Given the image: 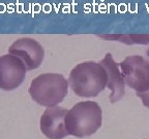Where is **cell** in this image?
Instances as JSON below:
<instances>
[{
  "mask_svg": "<svg viewBox=\"0 0 149 139\" xmlns=\"http://www.w3.org/2000/svg\"><path fill=\"white\" fill-rule=\"evenodd\" d=\"M120 38L125 43H149V35H120Z\"/></svg>",
  "mask_w": 149,
  "mask_h": 139,
  "instance_id": "9",
  "label": "cell"
},
{
  "mask_svg": "<svg viewBox=\"0 0 149 139\" xmlns=\"http://www.w3.org/2000/svg\"><path fill=\"white\" fill-rule=\"evenodd\" d=\"M100 63L105 67L107 72V87L112 92L110 95V101L112 103L119 101L125 94V83L121 73L119 63L114 60L111 53L106 54Z\"/></svg>",
  "mask_w": 149,
  "mask_h": 139,
  "instance_id": "8",
  "label": "cell"
},
{
  "mask_svg": "<svg viewBox=\"0 0 149 139\" xmlns=\"http://www.w3.org/2000/svg\"><path fill=\"white\" fill-rule=\"evenodd\" d=\"M25 64L21 59L6 54L0 57V89L14 90L18 88L26 76Z\"/></svg>",
  "mask_w": 149,
  "mask_h": 139,
  "instance_id": "5",
  "label": "cell"
},
{
  "mask_svg": "<svg viewBox=\"0 0 149 139\" xmlns=\"http://www.w3.org/2000/svg\"><path fill=\"white\" fill-rule=\"evenodd\" d=\"M6 5L4 3H0V14H3V12H6Z\"/></svg>",
  "mask_w": 149,
  "mask_h": 139,
  "instance_id": "11",
  "label": "cell"
},
{
  "mask_svg": "<svg viewBox=\"0 0 149 139\" xmlns=\"http://www.w3.org/2000/svg\"><path fill=\"white\" fill-rule=\"evenodd\" d=\"M137 96L141 98L143 104L149 108V90L144 91V92H137Z\"/></svg>",
  "mask_w": 149,
  "mask_h": 139,
  "instance_id": "10",
  "label": "cell"
},
{
  "mask_svg": "<svg viewBox=\"0 0 149 139\" xmlns=\"http://www.w3.org/2000/svg\"><path fill=\"white\" fill-rule=\"evenodd\" d=\"M7 7H8V12H14V8H13V7H14V4H13V3H10V4L7 5Z\"/></svg>",
  "mask_w": 149,
  "mask_h": 139,
  "instance_id": "12",
  "label": "cell"
},
{
  "mask_svg": "<svg viewBox=\"0 0 149 139\" xmlns=\"http://www.w3.org/2000/svg\"><path fill=\"white\" fill-rule=\"evenodd\" d=\"M68 109L60 106L47 107L40 116V130L50 139H61L68 136L65 118Z\"/></svg>",
  "mask_w": 149,
  "mask_h": 139,
  "instance_id": "7",
  "label": "cell"
},
{
  "mask_svg": "<svg viewBox=\"0 0 149 139\" xmlns=\"http://www.w3.org/2000/svg\"><path fill=\"white\" fill-rule=\"evenodd\" d=\"M68 83L78 96L94 97L107 87V72L100 63L85 61L70 70Z\"/></svg>",
  "mask_w": 149,
  "mask_h": 139,
  "instance_id": "1",
  "label": "cell"
},
{
  "mask_svg": "<svg viewBox=\"0 0 149 139\" xmlns=\"http://www.w3.org/2000/svg\"><path fill=\"white\" fill-rule=\"evenodd\" d=\"M102 110L97 102L81 101L68 111L65 126L68 135L76 137L89 136L102 126Z\"/></svg>",
  "mask_w": 149,
  "mask_h": 139,
  "instance_id": "2",
  "label": "cell"
},
{
  "mask_svg": "<svg viewBox=\"0 0 149 139\" xmlns=\"http://www.w3.org/2000/svg\"><path fill=\"white\" fill-rule=\"evenodd\" d=\"M8 52L21 59L27 70L40 67L45 57L44 46L37 40L30 37H22L17 39L9 46Z\"/></svg>",
  "mask_w": 149,
  "mask_h": 139,
  "instance_id": "6",
  "label": "cell"
},
{
  "mask_svg": "<svg viewBox=\"0 0 149 139\" xmlns=\"http://www.w3.org/2000/svg\"><path fill=\"white\" fill-rule=\"evenodd\" d=\"M124 83L136 92L149 90V60L143 56H127L119 63Z\"/></svg>",
  "mask_w": 149,
  "mask_h": 139,
  "instance_id": "4",
  "label": "cell"
},
{
  "mask_svg": "<svg viewBox=\"0 0 149 139\" xmlns=\"http://www.w3.org/2000/svg\"><path fill=\"white\" fill-rule=\"evenodd\" d=\"M68 79L60 73H42L32 79L29 94L36 103L42 106H55L65 98Z\"/></svg>",
  "mask_w": 149,
  "mask_h": 139,
  "instance_id": "3",
  "label": "cell"
}]
</instances>
